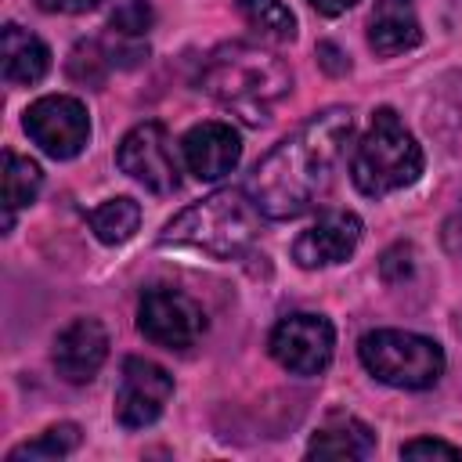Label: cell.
Here are the masks:
<instances>
[{"mask_svg": "<svg viewBox=\"0 0 462 462\" xmlns=\"http://www.w3.org/2000/svg\"><path fill=\"white\" fill-rule=\"evenodd\" d=\"M116 162L126 177H134L137 184H144L155 195H173L180 188L177 152H173V141L162 123H137L119 141Z\"/></svg>", "mask_w": 462, "mask_h": 462, "instance_id": "obj_7", "label": "cell"}, {"mask_svg": "<svg viewBox=\"0 0 462 462\" xmlns=\"http://www.w3.org/2000/svg\"><path fill=\"white\" fill-rule=\"evenodd\" d=\"M350 134H354L350 108H325L310 116L296 134L278 141L256 162L249 180V195L256 209L271 220H292L307 213L332 184V170Z\"/></svg>", "mask_w": 462, "mask_h": 462, "instance_id": "obj_1", "label": "cell"}, {"mask_svg": "<svg viewBox=\"0 0 462 462\" xmlns=\"http://www.w3.org/2000/svg\"><path fill=\"white\" fill-rule=\"evenodd\" d=\"M336 350V328L321 314H289L271 332V357L292 375H318Z\"/></svg>", "mask_w": 462, "mask_h": 462, "instance_id": "obj_9", "label": "cell"}, {"mask_svg": "<svg viewBox=\"0 0 462 462\" xmlns=\"http://www.w3.org/2000/svg\"><path fill=\"white\" fill-rule=\"evenodd\" d=\"M451 4H455V7H462V0H451Z\"/></svg>", "mask_w": 462, "mask_h": 462, "instance_id": "obj_28", "label": "cell"}, {"mask_svg": "<svg viewBox=\"0 0 462 462\" xmlns=\"http://www.w3.org/2000/svg\"><path fill=\"white\" fill-rule=\"evenodd\" d=\"M184 162L191 170V177L199 180H217L224 173H231L242 159V141L227 123H199L184 134L180 141Z\"/></svg>", "mask_w": 462, "mask_h": 462, "instance_id": "obj_13", "label": "cell"}, {"mask_svg": "<svg viewBox=\"0 0 462 462\" xmlns=\"http://www.w3.org/2000/svg\"><path fill=\"white\" fill-rule=\"evenodd\" d=\"M43 11H51V14H83V11H90V7H97L101 0H36Z\"/></svg>", "mask_w": 462, "mask_h": 462, "instance_id": "obj_25", "label": "cell"}, {"mask_svg": "<svg viewBox=\"0 0 462 462\" xmlns=\"http://www.w3.org/2000/svg\"><path fill=\"white\" fill-rule=\"evenodd\" d=\"M422 173V148L411 137V130L401 123L393 108H379L357 141L350 155V180L361 195L383 199L408 184H415Z\"/></svg>", "mask_w": 462, "mask_h": 462, "instance_id": "obj_4", "label": "cell"}, {"mask_svg": "<svg viewBox=\"0 0 462 462\" xmlns=\"http://www.w3.org/2000/svg\"><path fill=\"white\" fill-rule=\"evenodd\" d=\"M170 397H173V379L162 365L144 357H126L116 390V422L123 430H144L166 411Z\"/></svg>", "mask_w": 462, "mask_h": 462, "instance_id": "obj_10", "label": "cell"}, {"mask_svg": "<svg viewBox=\"0 0 462 462\" xmlns=\"http://www.w3.org/2000/svg\"><path fill=\"white\" fill-rule=\"evenodd\" d=\"M318 58H321L325 69H332V72H346V61H339L343 54H339L336 43H318Z\"/></svg>", "mask_w": 462, "mask_h": 462, "instance_id": "obj_26", "label": "cell"}, {"mask_svg": "<svg viewBox=\"0 0 462 462\" xmlns=\"http://www.w3.org/2000/svg\"><path fill=\"white\" fill-rule=\"evenodd\" d=\"M361 365L386 386L426 390L444 375V350L430 336L404 328H375L357 343Z\"/></svg>", "mask_w": 462, "mask_h": 462, "instance_id": "obj_5", "label": "cell"}, {"mask_svg": "<svg viewBox=\"0 0 462 462\" xmlns=\"http://www.w3.org/2000/svg\"><path fill=\"white\" fill-rule=\"evenodd\" d=\"M51 69V51L40 36H32L22 25H4V79L7 83H36Z\"/></svg>", "mask_w": 462, "mask_h": 462, "instance_id": "obj_16", "label": "cell"}, {"mask_svg": "<svg viewBox=\"0 0 462 462\" xmlns=\"http://www.w3.org/2000/svg\"><path fill=\"white\" fill-rule=\"evenodd\" d=\"M357 0H310V7L318 11V14H325V18H336V14H343V11H350Z\"/></svg>", "mask_w": 462, "mask_h": 462, "instance_id": "obj_27", "label": "cell"}, {"mask_svg": "<svg viewBox=\"0 0 462 462\" xmlns=\"http://www.w3.org/2000/svg\"><path fill=\"white\" fill-rule=\"evenodd\" d=\"M361 242V220L350 209H325L296 242H292V260L303 271L318 267H336L354 256Z\"/></svg>", "mask_w": 462, "mask_h": 462, "instance_id": "obj_11", "label": "cell"}, {"mask_svg": "<svg viewBox=\"0 0 462 462\" xmlns=\"http://www.w3.org/2000/svg\"><path fill=\"white\" fill-rule=\"evenodd\" d=\"M256 202L242 188H220L188 209H180L159 235V245H180V249H199L217 260L242 256L260 231Z\"/></svg>", "mask_w": 462, "mask_h": 462, "instance_id": "obj_3", "label": "cell"}, {"mask_svg": "<svg viewBox=\"0 0 462 462\" xmlns=\"http://www.w3.org/2000/svg\"><path fill=\"white\" fill-rule=\"evenodd\" d=\"M108 357V332L97 318H76L54 339V368L65 383H90Z\"/></svg>", "mask_w": 462, "mask_h": 462, "instance_id": "obj_12", "label": "cell"}, {"mask_svg": "<svg viewBox=\"0 0 462 462\" xmlns=\"http://www.w3.org/2000/svg\"><path fill=\"white\" fill-rule=\"evenodd\" d=\"M411 245H393V249H386L383 253V260H379V271H383V278L390 282V285H397V282H404L408 274H411Z\"/></svg>", "mask_w": 462, "mask_h": 462, "instance_id": "obj_23", "label": "cell"}, {"mask_svg": "<svg viewBox=\"0 0 462 462\" xmlns=\"http://www.w3.org/2000/svg\"><path fill=\"white\" fill-rule=\"evenodd\" d=\"M440 119H444V126H451V137L462 141V76L455 79V87H444V94H440Z\"/></svg>", "mask_w": 462, "mask_h": 462, "instance_id": "obj_24", "label": "cell"}, {"mask_svg": "<svg viewBox=\"0 0 462 462\" xmlns=\"http://www.w3.org/2000/svg\"><path fill=\"white\" fill-rule=\"evenodd\" d=\"M372 451H375V433L361 419L343 415V411L328 415L325 426H318L307 444L310 458L314 455L318 458H368Z\"/></svg>", "mask_w": 462, "mask_h": 462, "instance_id": "obj_15", "label": "cell"}, {"mask_svg": "<svg viewBox=\"0 0 462 462\" xmlns=\"http://www.w3.org/2000/svg\"><path fill=\"white\" fill-rule=\"evenodd\" d=\"M25 134L51 159H76L90 141V119L83 101L69 94H47L25 108Z\"/></svg>", "mask_w": 462, "mask_h": 462, "instance_id": "obj_6", "label": "cell"}, {"mask_svg": "<svg viewBox=\"0 0 462 462\" xmlns=\"http://www.w3.org/2000/svg\"><path fill=\"white\" fill-rule=\"evenodd\" d=\"M238 14L274 43H285L296 36V14L282 0H238Z\"/></svg>", "mask_w": 462, "mask_h": 462, "instance_id": "obj_19", "label": "cell"}, {"mask_svg": "<svg viewBox=\"0 0 462 462\" xmlns=\"http://www.w3.org/2000/svg\"><path fill=\"white\" fill-rule=\"evenodd\" d=\"M199 87L220 105L235 108L245 123H263L267 108L292 90V72L274 51L235 40L206 58Z\"/></svg>", "mask_w": 462, "mask_h": 462, "instance_id": "obj_2", "label": "cell"}, {"mask_svg": "<svg viewBox=\"0 0 462 462\" xmlns=\"http://www.w3.org/2000/svg\"><path fill=\"white\" fill-rule=\"evenodd\" d=\"M401 458H462V448L448 444V440H433V437H419L408 440L401 448Z\"/></svg>", "mask_w": 462, "mask_h": 462, "instance_id": "obj_22", "label": "cell"}, {"mask_svg": "<svg viewBox=\"0 0 462 462\" xmlns=\"http://www.w3.org/2000/svg\"><path fill=\"white\" fill-rule=\"evenodd\" d=\"M422 25L415 14L411 0H375L372 18H368V43L375 54H404L419 47Z\"/></svg>", "mask_w": 462, "mask_h": 462, "instance_id": "obj_14", "label": "cell"}, {"mask_svg": "<svg viewBox=\"0 0 462 462\" xmlns=\"http://www.w3.org/2000/svg\"><path fill=\"white\" fill-rule=\"evenodd\" d=\"M137 328L155 346L188 350L206 332V314H202V307L188 292L159 285V289H148L141 296V303H137Z\"/></svg>", "mask_w": 462, "mask_h": 462, "instance_id": "obj_8", "label": "cell"}, {"mask_svg": "<svg viewBox=\"0 0 462 462\" xmlns=\"http://www.w3.org/2000/svg\"><path fill=\"white\" fill-rule=\"evenodd\" d=\"M79 444V426L76 422H58L51 430H43L36 440H25L18 448L7 451V462H43V458H61L69 451H76Z\"/></svg>", "mask_w": 462, "mask_h": 462, "instance_id": "obj_20", "label": "cell"}, {"mask_svg": "<svg viewBox=\"0 0 462 462\" xmlns=\"http://www.w3.org/2000/svg\"><path fill=\"white\" fill-rule=\"evenodd\" d=\"M137 224H141V206H137L134 199H126V195L108 199V202H101L97 209H90V231H94L97 242H105V245H123V242H130L134 231H137Z\"/></svg>", "mask_w": 462, "mask_h": 462, "instance_id": "obj_18", "label": "cell"}, {"mask_svg": "<svg viewBox=\"0 0 462 462\" xmlns=\"http://www.w3.org/2000/svg\"><path fill=\"white\" fill-rule=\"evenodd\" d=\"M112 25H116L119 32L137 36V32H144V29L152 25V11H148L144 0H119V4L112 7Z\"/></svg>", "mask_w": 462, "mask_h": 462, "instance_id": "obj_21", "label": "cell"}, {"mask_svg": "<svg viewBox=\"0 0 462 462\" xmlns=\"http://www.w3.org/2000/svg\"><path fill=\"white\" fill-rule=\"evenodd\" d=\"M40 184L43 173L29 155H14V152L4 155V227H11L14 213L36 199Z\"/></svg>", "mask_w": 462, "mask_h": 462, "instance_id": "obj_17", "label": "cell"}]
</instances>
